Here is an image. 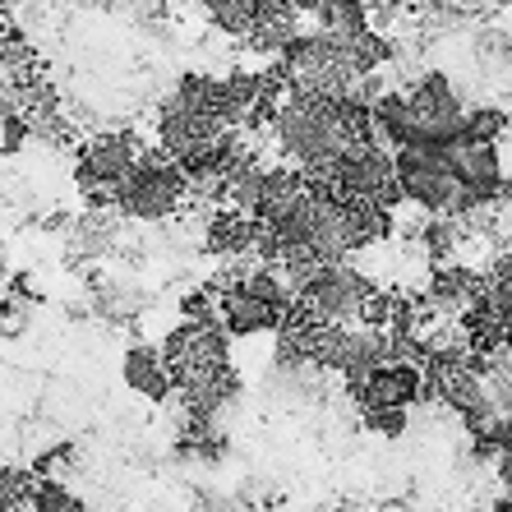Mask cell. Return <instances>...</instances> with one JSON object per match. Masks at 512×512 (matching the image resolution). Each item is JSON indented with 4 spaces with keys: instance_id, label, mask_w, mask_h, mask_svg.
<instances>
[{
    "instance_id": "cell-4",
    "label": "cell",
    "mask_w": 512,
    "mask_h": 512,
    "mask_svg": "<svg viewBox=\"0 0 512 512\" xmlns=\"http://www.w3.org/2000/svg\"><path fill=\"white\" fill-rule=\"evenodd\" d=\"M370 291H374V282L360 268H351L346 259H323L310 273V282L296 291V300L323 323H356Z\"/></svg>"
},
{
    "instance_id": "cell-9",
    "label": "cell",
    "mask_w": 512,
    "mask_h": 512,
    "mask_svg": "<svg viewBox=\"0 0 512 512\" xmlns=\"http://www.w3.org/2000/svg\"><path fill=\"white\" fill-rule=\"evenodd\" d=\"M263 222L250 213H240V208H217L208 217V236H203V250L217 254V259H254V240H259Z\"/></svg>"
},
{
    "instance_id": "cell-15",
    "label": "cell",
    "mask_w": 512,
    "mask_h": 512,
    "mask_svg": "<svg viewBox=\"0 0 512 512\" xmlns=\"http://www.w3.org/2000/svg\"><path fill=\"white\" fill-rule=\"evenodd\" d=\"M28 489H33V471H19V466H0V512H19L28 503Z\"/></svg>"
},
{
    "instance_id": "cell-5",
    "label": "cell",
    "mask_w": 512,
    "mask_h": 512,
    "mask_svg": "<svg viewBox=\"0 0 512 512\" xmlns=\"http://www.w3.org/2000/svg\"><path fill=\"white\" fill-rule=\"evenodd\" d=\"M139 153L143 148L134 134H97V139H88L84 148H79L74 185L84 190V199L93 203V208H111V194H116L120 180L130 176Z\"/></svg>"
},
{
    "instance_id": "cell-13",
    "label": "cell",
    "mask_w": 512,
    "mask_h": 512,
    "mask_svg": "<svg viewBox=\"0 0 512 512\" xmlns=\"http://www.w3.org/2000/svg\"><path fill=\"white\" fill-rule=\"evenodd\" d=\"M120 245V213L116 208H88L70 227V254L74 259H107Z\"/></svg>"
},
{
    "instance_id": "cell-6",
    "label": "cell",
    "mask_w": 512,
    "mask_h": 512,
    "mask_svg": "<svg viewBox=\"0 0 512 512\" xmlns=\"http://www.w3.org/2000/svg\"><path fill=\"white\" fill-rule=\"evenodd\" d=\"M351 397H356L360 411H406L411 402H420V365L383 360L351 388Z\"/></svg>"
},
{
    "instance_id": "cell-7",
    "label": "cell",
    "mask_w": 512,
    "mask_h": 512,
    "mask_svg": "<svg viewBox=\"0 0 512 512\" xmlns=\"http://www.w3.org/2000/svg\"><path fill=\"white\" fill-rule=\"evenodd\" d=\"M480 296H485V273L466 268V263H439V273H434V282H429L420 305L443 314V319H462Z\"/></svg>"
},
{
    "instance_id": "cell-14",
    "label": "cell",
    "mask_w": 512,
    "mask_h": 512,
    "mask_svg": "<svg viewBox=\"0 0 512 512\" xmlns=\"http://www.w3.org/2000/svg\"><path fill=\"white\" fill-rule=\"evenodd\" d=\"M28 508H33V512H88L84 499H74V494L60 485L56 476H33V489H28Z\"/></svg>"
},
{
    "instance_id": "cell-17",
    "label": "cell",
    "mask_w": 512,
    "mask_h": 512,
    "mask_svg": "<svg viewBox=\"0 0 512 512\" xmlns=\"http://www.w3.org/2000/svg\"><path fill=\"white\" fill-rule=\"evenodd\" d=\"M370 5H374L379 14H388V10H397V5H406V0H370Z\"/></svg>"
},
{
    "instance_id": "cell-2",
    "label": "cell",
    "mask_w": 512,
    "mask_h": 512,
    "mask_svg": "<svg viewBox=\"0 0 512 512\" xmlns=\"http://www.w3.org/2000/svg\"><path fill=\"white\" fill-rule=\"evenodd\" d=\"M185 199H190V180L180 176L176 162H167L162 153H139L130 176L111 194V208L120 217H134V222H167V217L180 213Z\"/></svg>"
},
{
    "instance_id": "cell-8",
    "label": "cell",
    "mask_w": 512,
    "mask_h": 512,
    "mask_svg": "<svg viewBox=\"0 0 512 512\" xmlns=\"http://www.w3.org/2000/svg\"><path fill=\"white\" fill-rule=\"evenodd\" d=\"M217 323H222L227 337H259V333H277L282 314L273 305H263L259 296H250L240 282H231L217 291Z\"/></svg>"
},
{
    "instance_id": "cell-10",
    "label": "cell",
    "mask_w": 512,
    "mask_h": 512,
    "mask_svg": "<svg viewBox=\"0 0 512 512\" xmlns=\"http://www.w3.org/2000/svg\"><path fill=\"white\" fill-rule=\"evenodd\" d=\"M300 10L305 5H296V0H263L254 24L245 28V42L263 56H282V47L300 33Z\"/></svg>"
},
{
    "instance_id": "cell-12",
    "label": "cell",
    "mask_w": 512,
    "mask_h": 512,
    "mask_svg": "<svg viewBox=\"0 0 512 512\" xmlns=\"http://www.w3.org/2000/svg\"><path fill=\"white\" fill-rule=\"evenodd\" d=\"M120 379L130 383L139 397L148 402H167L171 397V379H167V365H162V351L148 342H134L120 360Z\"/></svg>"
},
{
    "instance_id": "cell-11",
    "label": "cell",
    "mask_w": 512,
    "mask_h": 512,
    "mask_svg": "<svg viewBox=\"0 0 512 512\" xmlns=\"http://www.w3.org/2000/svg\"><path fill=\"white\" fill-rule=\"evenodd\" d=\"M310 14H314V28L337 37L342 47L365 42V37L374 33L370 5H365V0H310Z\"/></svg>"
},
{
    "instance_id": "cell-16",
    "label": "cell",
    "mask_w": 512,
    "mask_h": 512,
    "mask_svg": "<svg viewBox=\"0 0 512 512\" xmlns=\"http://www.w3.org/2000/svg\"><path fill=\"white\" fill-rule=\"evenodd\" d=\"M365 425H370L374 434H383V439H397L406 429V411H365Z\"/></svg>"
},
{
    "instance_id": "cell-1",
    "label": "cell",
    "mask_w": 512,
    "mask_h": 512,
    "mask_svg": "<svg viewBox=\"0 0 512 512\" xmlns=\"http://www.w3.org/2000/svg\"><path fill=\"white\" fill-rule=\"evenodd\" d=\"M393 180L402 199L425 208L429 217H466L471 208H485L453 176L439 143H402V148H393Z\"/></svg>"
},
{
    "instance_id": "cell-3",
    "label": "cell",
    "mask_w": 512,
    "mask_h": 512,
    "mask_svg": "<svg viewBox=\"0 0 512 512\" xmlns=\"http://www.w3.org/2000/svg\"><path fill=\"white\" fill-rule=\"evenodd\" d=\"M406 102V143H443L466 130V102L453 88V79L439 70L420 74L406 88H397Z\"/></svg>"
}]
</instances>
